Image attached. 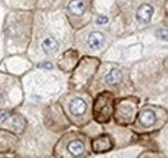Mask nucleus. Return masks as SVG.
Listing matches in <instances>:
<instances>
[{
	"instance_id": "nucleus-9",
	"label": "nucleus",
	"mask_w": 168,
	"mask_h": 158,
	"mask_svg": "<svg viewBox=\"0 0 168 158\" xmlns=\"http://www.w3.org/2000/svg\"><path fill=\"white\" fill-rule=\"evenodd\" d=\"M67 11L70 12L71 14L80 16V14H83L85 11V4L83 0H71V2L67 4Z\"/></svg>"
},
{
	"instance_id": "nucleus-3",
	"label": "nucleus",
	"mask_w": 168,
	"mask_h": 158,
	"mask_svg": "<svg viewBox=\"0 0 168 158\" xmlns=\"http://www.w3.org/2000/svg\"><path fill=\"white\" fill-rule=\"evenodd\" d=\"M67 114L72 121H75L76 125H83L87 119V103L83 97L71 95L69 96V101L65 105Z\"/></svg>"
},
{
	"instance_id": "nucleus-12",
	"label": "nucleus",
	"mask_w": 168,
	"mask_h": 158,
	"mask_svg": "<svg viewBox=\"0 0 168 158\" xmlns=\"http://www.w3.org/2000/svg\"><path fill=\"white\" fill-rule=\"evenodd\" d=\"M109 22V18L107 17H105V16H102V17H98V20H97V24H107Z\"/></svg>"
},
{
	"instance_id": "nucleus-8",
	"label": "nucleus",
	"mask_w": 168,
	"mask_h": 158,
	"mask_svg": "<svg viewBox=\"0 0 168 158\" xmlns=\"http://www.w3.org/2000/svg\"><path fill=\"white\" fill-rule=\"evenodd\" d=\"M103 43H105V35H103L102 33L94 31L88 36L87 46L90 48V49L96 51V49H100Z\"/></svg>"
},
{
	"instance_id": "nucleus-4",
	"label": "nucleus",
	"mask_w": 168,
	"mask_h": 158,
	"mask_svg": "<svg viewBox=\"0 0 168 158\" xmlns=\"http://www.w3.org/2000/svg\"><path fill=\"white\" fill-rule=\"evenodd\" d=\"M65 139L67 140V143L63 145L62 150L65 152L66 157H83L85 156V141L83 136H78V135H70V136H65Z\"/></svg>"
},
{
	"instance_id": "nucleus-5",
	"label": "nucleus",
	"mask_w": 168,
	"mask_h": 158,
	"mask_svg": "<svg viewBox=\"0 0 168 158\" xmlns=\"http://www.w3.org/2000/svg\"><path fill=\"white\" fill-rule=\"evenodd\" d=\"M110 149H113V141L109 135H101L97 136L92 141V150L94 153H106Z\"/></svg>"
},
{
	"instance_id": "nucleus-2",
	"label": "nucleus",
	"mask_w": 168,
	"mask_h": 158,
	"mask_svg": "<svg viewBox=\"0 0 168 158\" xmlns=\"http://www.w3.org/2000/svg\"><path fill=\"white\" fill-rule=\"evenodd\" d=\"M137 105H139V100L137 99H126L120 100L116 104L115 109V121L122 125H129L135 121L136 117V110Z\"/></svg>"
},
{
	"instance_id": "nucleus-11",
	"label": "nucleus",
	"mask_w": 168,
	"mask_h": 158,
	"mask_svg": "<svg viewBox=\"0 0 168 158\" xmlns=\"http://www.w3.org/2000/svg\"><path fill=\"white\" fill-rule=\"evenodd\" d=\"M122 79V71L119 69H113L107 73V75L105 77V83L109 86H114L116 83L120 82Z\"/></svg>"
},
{
	"instance_id": "nucleus-7",
	"label": "nucleus",
	"mask_w": 168,
	"mask_h": 158,
	"mask_svg": "<svg viewBox=\"0 0 168 158\" xmlns=\"http://www.w3.org/2000/svg\"><path fill=\"white\" fill-rule=\"evenodd\" d=\"M139 122L142 127L145 128H149L151 127L155 122H157V115H155V112H153L151 109H144V110L140 112V117H139Z\"/></svg>"
},
{
	"instance_id": "nucleus-1",
	"label": "nucleus",
	"mask_w": 168,
	"mask_h": 158,
	"mask_svg": "<svg viewBox=\"0 0 168 158\" xmlns=\"http://www.w3.org/2000/svg\"><path fill=\"white\" fill-rule=\"evenodd\" d=\"M114 112V99L110 92H103L98 95L93 105L94 119L100 123H107Z\"/></svg>"
},
{
	"instance_id": "nucleus-6",
	"label": "nucleus",
	"mask_w": 168,
	"mask_h": 158,
	"mask_svg": "<svg viewBox=\"0 0 168 158\" xmlns=\"http://www.w3.org/2000/svg\"><path fill=\"white\" fill-rule=\"evenodd\" d=\"M154 14V8L150 4H141L137 9V20L140 24H148L151 21Z\"/></svg>"
},
{
	"instance_id": "nucleus-10",
	"label": "nucleus",
	"mask_w": 168,
	"mask_h": 158,
	"mask_svg": "<svg viewBox=\"0 0 168 158\" xmlns=\"http://www.w3.org/2000/svg\"><path fill=\"white\" fill-rule=\"evenodd\" d=\"M43 49H44L45 53L53 55L54 52L58 49V43H57V40H56L54 38H52V36L45 38L44 42H43Z\"/></svg>"
}]
</instances>
